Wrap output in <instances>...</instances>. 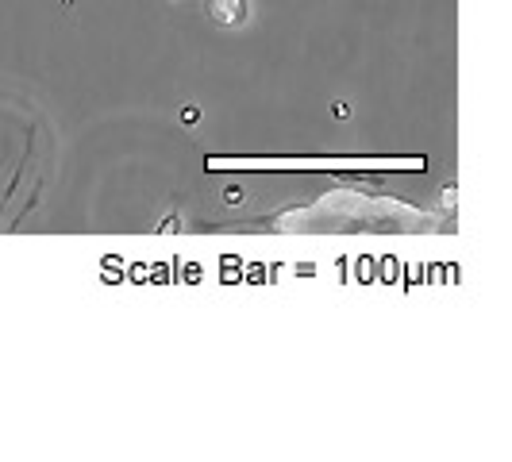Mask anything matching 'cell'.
Segmentation results:
<instances>
[{"mask_svg": "<svg viewBox=\"0 0 512 462\" xmlns=\"http://www.w3.org/2000/svg\"><path fill=\"white\" fill-rule=\"evenodd\" d=\"M208 12L220 20V24H235L247 16V0H208Z\"/></svg>", "mask_w": 512, "mask_h": 462, "instance_id": "cell-1", "label": "cell"}]
</instances>
